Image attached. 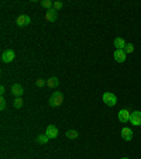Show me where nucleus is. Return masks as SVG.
Here are the masks:
<instances>
[{
	"mask_svg": "<svg viewBox=\"0 0 141 159\" xmlns=\"http://www.w3.org/2000/svg\"><path fill=\"white\" fill-rule=\"evenodd\" d=\"M130 118H131V112H130L128 109H120V111H118V121H120V122L126 124L130 121Z\"/></svg>",
	"mask_w": 141,
	"mask_h": 159,
	"instance_id": "nucleus-5",
	"label": "nucleus"
},
{
	"mask_svg": "<svg viewBox=\"0 0 141 159\" xmlns=\"http://www.w3.org/2000/svg\"><path fill=\"white\" fill-rule=\"evenodd\" d=\"M16 23L19 27H27L31 23V19H30V16H27V14H20V16L17 17Z\"/></svg>",
	"mask_w": 141,
	"mask_h": 159,
	"instance_id": "nucleus-4",
	"label": "nucleus"
},
{
	"mask_svg": "<svg viewBox=\"0 0 141 159\" xmlns=\"http://www.w3.org/2000/svg\"><path fill=\"white\" fill-rule=\"evenodd\" d=\"M114 47H116V50H124V47H126V41H124V39L123 37H117V39H114Z\"/></svg>",
	"mask_w": 141,
	"mask_h": 159,
	"instance_id": "nucleus-12",
	"label": "nucleus"
},
{
	"mask_svg": "<svg viewBox=\"0 0 141 159\" xmlns=\"http://www.w3.org/2000/svg\"><path fill=\"white\" fill-rule=\"evenodd\" d=\"M66 136H68L69 139H76L79 136V132L76 129H69V131H66Z\"/></svg>",
	"mask_w": 141,
	"mask_h": 159,
	"instance_id": "nucleus-15",
	"label": "nucleus"
},
{
	"mask_svg": "<svg viewBox=\"0 0 141 159\" xmlns=\"http://www.w3.org/2000/svg\"><path fill=\"white\" fill-rule=\"evenodd\" d=\"M56 19H58V14H56V10L52 9H49L47 10V13H45V20L47 21H49V23H54V21H56Z\"/></svg>",
	"mask_w": 141,
	"mask_h": 159,
	"instance_id": "nucleus-9",
	"label": "nucleus"
},
{
	"mask_svg": "<svg viewBox=\"0 0 141 159\" xmlns=\"http://www.w3.org/2000/svg\"><path fill=\"white\" fill-rule=\"evenodd\" d=\"M14 57H16V54H14V51L13 50H4L3 51V54H2V61L3 63H6V64H9V63H11L14 60Z\"/></svg>",
	"mask_w": 141,
	"mask_h": 159,
	"instance_id": "nucleus-3",
	"label": "nucleus"
},
{
	"mask_svg": "<svg viewBox=\"0 0 141 159\" xmlns=\"http://www.w3.org/2000/svg\"><path fill=\"white\" fill-rule=\"evenodd\" d=\"M140 159H141V158H140Z\"/></svg>",
	"mask_w": 141,
	"mask_h": 159,
	"instance_id": "nucleus-24",
	"label": "nucleus"
},
{
	"mask_svg": "<svg viewBox=\"0 0 141 159\" xmlns=\"http://www.w3.org/2000/svg\"><path fill=\"white\" fill-rule=\"evenodd\" d=\"M35 85L38 87V88H43L44 85H47V81H45V80H43V78H38L35 81Z\"/></svg>",
	"mask_w": 141,
	"mask_h": 159,
	"instance_id": "nucleus-19",
	"label": "nucleus"
},
{
	"mask_svg": "<svg viewBox=\"0 0 141 159\" xmlns=\"http://www.w3.org/2000/svg\"><path fill=\"white\" fill-rule=\"evenodd\" d=\"M48 141H49V138L45 135V134H44V135H43V134H41V135H38V136H37V142H38L39 145H45V143L48 142Z\"/></svg>",
	"mask_w": 141,
	"mask_h": 159,
	"instance_id": "nucleus-14",
	"label": "nucleus"
},
{
	"mask_svg": "<svg viewBox=\"0 0 141 159\" xmlns=\"http://www.w3.org/2000/svg\"><path fill=\"white\" fill-rule=\"evenodd\" d=\"M4 93H6V88H4V85H2V87H0V95L3 97Z\"/></svg>",
	"mask_w": 141,
	"mask_h": 159,
	"instance_id": "nucleus-22",
	"label": "nucleus"
},
{
	"mask_svg": "<svg viewBox=\"0 0 141 159\" xmlns=\"http://www.w3.org/2000/svg\"><path fill=\"white\" fill-rule=\"evenodd\" d=\"M113 57H114V60L117 61V63H124L126 58H127V54H126L124 50H116L114 54H113Z\"/></svg>",
	"mask_w": 141,
	"mask_h": 159,
	"instance_id": "nucleus-8",
	"label": "nucleus"
},
{
	"mask_svg": "<svg viewBox=\"0 0 141 159\" xmlns=\"http://www.w3.org/2000/svg\"><path fill=\"white\" fill-rule=\"evenodd\" d=\"M130 122H131V125H135V126L141 125V111H134V112H131Z\"/></svg>",
	"mask_w": 141,
	"mask_h": 159,
	"instance_id": "nucleus-7",
	"label": "nucleus"
},
{
	"mask_svg": "<svg viewBox=\"0 0 141 159\" xmlns=\"http://www.w3.org/2000/svg\"><path fill=\"white\" fill-rule=\"evenodd\" d=\"M45 135L48 136L49 139H55L58 136V128L55 125H48L45 129Z\"/></svg>",
	"mask_w": 141,
	"mask_h": 159,
	"instance_id": "nucleus-6",
	"label": "nucleus"
},
{
	"mask_svg": "<svg viewBox=\"0 0 141 159\" xmlns=\"http://www.w3.org/2000/svg\"><path fill=\"white\" fill-rule=\"evenodd\" d=\"M54 10H56V11H58V10H61L64 7V3L62 2H54Z\"/></svg>",
	"mask_w": 141,
	"mask_h": 159,
	"instance_id": "nucleus-20",
	"label": "nucleus"
},
{
	"mask_svg": "<svg viewBox=\"0 0 141 159\" xmlns=\"http://www.w3.org/2000/svg\"><path fill=\"white\" fill-rule=\"evenodd\" d=\"M62 102H64V95L59 91H55L52 95L49 97V105L51 107H59Z\"/></svg>",
	"mask_w": 141,
	"mask_h": 159,
	"instance_id": "nucleus-1",
	"label": "nucleus"
},
{
	"mask_svg": "<svg viewBox=\"0 0 141 159\" xmlns=\"http://www.w3.org/2000/svg\"><path fill=\"white\" fill-rule=\"evenodd\" d=\"M11 94H13L16 98H21V95L24 94V88L20 84H13L11 87Z\"/></svg>",
	"mask_w": 141,
	"mask_h": 159,
	"instance_id": "nucleus-10",
	"label": "nucleus"
},
{
	"mask_svg": "<svg viewBox=\"0 0 141 159\" xmlns=\"http://www.w3.org/2000/svg\"><path fill=\"white\" fill-rule=\"evenodd\" d=\"M41 6L45 7L47 10H49V9H52L54 2H51V0H43V2H41Z\"/></svg>",
	"mask_w": 141,
	"mask_h": 159,
	"instance_id": "nucleus-16",
	"label": "nucleus"
},
{
	"mask_svg": "<svg viewBox=\"0 0 141 159\" xmlns=\"http://www.w3.org/2000/svg\"><path fill=\"white\" fill-rule=\"evenodd\" d=\"M122 138L124 139V141H131L133 139V129L128 128V126H124V128L122 129Z\"/></svg>",
	"mask_w": 141,
	"mask_h": 159,
	"instance_id": "nucleus-11",
	"label": "nucleus"
},
{
	"mask_svg": "<svg viewBox=\"0 0 141 159\" xmlns=\"http://www.w3.org/2000/svg\"><path fill=\"white\" fill-rule=\"evenodd\" d=\"M124 51H126V54H131L133 51H134V46H133V43H127V44H126Z\"/></svg>",
	"mask_w": 141,
	"mask_h": 159,
	"instance_id": "nucleus-17",
	"label": "nucleus"
},
{
	"mask_svg": "<svg viewBox=\"0 0 141 159\" xmlns=\"http://www.w3.org/2000/svg\"><path fill=\"white\" fill-rule=\"evenodd\" d=\"M122 159H130V158H127V156H124V158H122Z\"/></svg>",
	"mask_w": 141,
	"mask_h": 159,
	"instance_id": "nucleus-23",
	"label": "nucleus"
},
{
	"mask_svg": "<svg viewBox=\"0 0 141 159\" xmlns=\"http://www.w3.org/2000/svg\"><path fill=\"white\" fill-rule=\"evenodd\" d=\"M6 109V99H4V97H2L0 98V111H4Z\"/></svg>",
	"mask_w": 141,
	"mask_h": 159,
	"instance_id": "nucleus-21",
	"label": "nucleus"
},
{
	"mask_svg": "<svg viewBox=\"0 0 141 159\" xmlns=\"http://www.w3.org/2000/svg\"><path fill=\"white\" fill-rule=\"evenodd\" d=\"M13 105H14V108H17V109L21 108V107H23V99H21V98H16V99H14Z\"/></svg>",
	"mask_w": 141,
	"mask_h": 159,
	"instance_id": "nucleus-18",
	"label": "nucleus"
},
{
	"mask_svg": "<svg viewBox=\"0 0 141 159\" xmlns=\"http://www.w3.org/2000/svg\"><path fill=\"white\" fill-rule=\"evenodd\" d=\"M58 85H59V80L56 77H51V78L47 80V87H49V88H56Z\"/></svg>",
	"mask_w": 141,
	"mask_h": 159,
	"instance_id": "nucleus-13",
	"label": "nucleus"
},
{
	"mask_svg": "<svg viewBox=\"0 0 141 159\" xmlns=\"http://www.w3.org/2000/svg\"><path fill=\"white\" fill-rule=\"evenodd\" d=\"M103 102L107 107H114L117 104V97L113 93H105L103 94Z\"/></svg>",
	"mask_w": 141,
	"mask_h": 159,
	"instance_id": "nucleus-2",
	"label": "nucleus"
}]
</instances>
